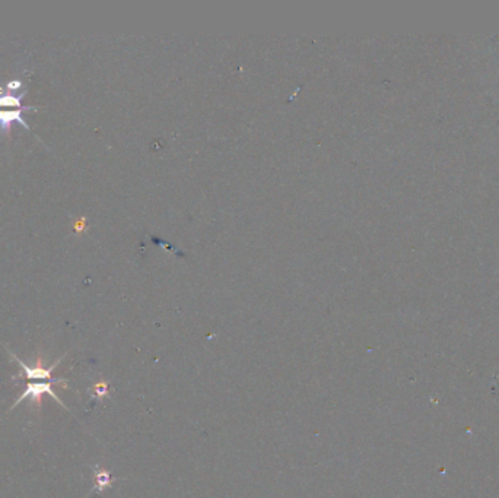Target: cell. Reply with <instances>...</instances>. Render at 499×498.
<instances>
[{
	"label": "cell",
	"instance_id": "1",
	"mask_svg": "<svg viewBox=\"0 0 499 498\" xmlns=\"http://www.w3.org/2000/svg\"><path fill=\"white\" fill-rule=\"evenodd\" d=\"M6 349H8V352H9L10 356H12V358L19 364L20 373L18 374V375H22V374H24V377H27V379L31 380V382H51V383H53L54 380L51 379V373L57 368V365L60 364V363L63 361V358H65V356H60L57 361H54L50 367H46V365L43 364V356L38 355V356H37V363L34 364V367H29V365H27L22 360H20L19 356H16V355L13 354L8 346H6Z\"/></svg>",
	"mask_w": 499,
	"mask_h": 498
},
{
	"label": "cell",
	"instance_id": "2",
	"mask_svg": "<svg viewBox=\"0 0 499 498\" xmlns=\"http://www.w3.org/2000/svg\"><path fill=\"white\" fill-rule=\"evenodd\" d=\"M44 394H50L53 399H56L57 401V403L60 405V406H63L65 409H68L69 411V408L63 403V401L58 397V394L56 392H53V389H51V382H31V383L27 386V389L24 390V392L20 393V396L18 397V401L16 402L13 403L12 406H10V409L9 411H12V409H15L18 405H20V402L22 401H25V399H31L32 402H35V405H37V408H41V397L44 396Z\"/></svg>",
	"mask_w": 499,
	"mask_h": 498
},
{
	"label": "cell",
	"instance_id": "3",
	"mask_svg": "<svg viewBox=\"0 0 499 498\" xmlns=\"http://www.w3.org/2000/svg\"><path fill=\"white\" fill-rule=\"evenodd\" d=\"M31 110H38V107H34V106H24V107H20V108H9V110H0V130L3 132V133H9L10 132V125L13 123V122H18L19 125H22L28 132H31V129H29V125L24 120V115H22V113L24 111H31Z\"/></svg>",
	"mask_w": 499,
	"mask_h": 498
},
{
	"label": "cell",
	"instance_id": "4",
	"mask_svg": "<svg viewBox=\"0 0 499 498\" xmlns=\"http://www.w3.org/2000/svg\"><path fill=\"white\" fill-rule=\"evenodd\" d=\"M113 481H114V478L107 470L95 468V491L101 492V491H104L108 487H111Z\"/></svg>",
	"mask_w": 499,
	"mask_h": 498
},
{
	"label": "cell",
	"instance_id": "5",
	"mask_svg": "<svg viewBox=\"0 0 499 498\" xmlns=\"http://www.w3.org/2000/svg\"><path fill=\"white\" fill-rule=\"evenodd\" d=\"M94 394H95L96 397H104V396H107L108 394V386H107V383H104V382L96 383L94 386Z\"/></svg>",
	"mask_w": 499,
	"mask_h": 498
}]
</instances>
